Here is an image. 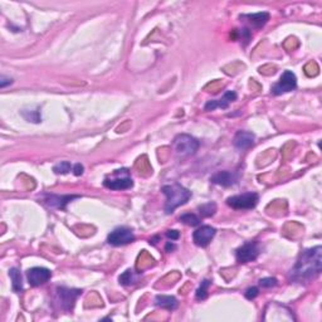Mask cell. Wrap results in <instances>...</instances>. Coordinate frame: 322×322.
Instances as JSON below:
<instances>
[{
	"label": "cell",
	"instance_id": "obj_1",
	"mask_svg": "<svg viewBox=\"0 0 322 322\" xmlns=\"http://www.w3.org/2000/svg\"><path fill=\"white\" fill-rule=\"evenodd\" d=\"M322 269V247L306 249L290 272L292 281H307L316 277Z\"/></svg>",
	"mask_w": 322,
	"mask_h": 322
},
{
	"label": "cell",
	"instance_id": "obj_2",
	"mask_svg": "<svg viewBox=\"0 0 322 322\" xmlns=\"http://www.w3.org/2000/svg\"><path fill=\"white\" fill-rule=\"evenodd\" d=\"M161 192L166 197V203H165V213L166 214H171L177 207L185 204L192 197V192L177 184V182L164 185L161 188Z\"/></svg>",
	"mask_w": 322,
	"mask_h": 322
},
{
	"label": "cell",
	"instance_id": "obj_3",
	"mask_svg": "<svg viewBox=\"0 0 322 322\" xmlns=\"http://www.w3.org/2000/svg\"><path fill=\"white\" fill-rule=\"evenodd\" d=\"M172 149L179 156H190L194 155L199 149V141L193 136L181 133L177 135L172 141Z\"/></svg>",
	"mask_w": 322,
	"mask_h": 322
},
{
	"label": "cell",
	"instance_id": "obj_4",
	"mask_svg": "<svg viewBox=\"0 0 322 322\" xmlns=\"http://www.w3.org/2000/svg\"><path fill=\"white\" fill-rule=\"evenodd\" d=\"M104 185L111 190H126L133 187L128 169H118L113 171L110 177H106Z\"/></svg>",
	"mask_w": 322,
	"mask_h": 322
},
{
	"label": "cell",
	"instance_id": "obj_5",
	"mask_svg": "<svg viewBox=\"0 0 322 322\" xmlns=\"http://www.w3.org/2000/svg\"><path fill=\"white\" fill-rule=\"evenodd\" d=\"M259 197L256 193H244L241 195H234L226 199V204L233 209H253L258 204Z\"/></svg>",
	"mask_w": 322,
	"mask_h": 322
},
{
	"label": "cell",
	"instance_id": "obj_6",
	"mask_svg": "<svg viewBox=\"0 0 322 322\" xmlns=\"http://www.w3.org/2000/svg\"><path fill=\"white\" fill-rule=\"evenodd\" d=\"M81 293L82 290H78V288L58 287L57 288V302L59 303L62 310L71 311L74 307L77 297Z\"/></svg>",
	"mask_w": 322,
	"mask_h": 322
},
{
	"label": "cell",
	"instance_id": "obj_7",
	"mask_svg": "<svg viewBox=\"0 0 322 322\" xmlns=\"http://www.w3.org/2000/svg\"><path fill=\"white\" fill-rule=\"evenodd\" d=\"M297 87V77L292 71H285V73L281 76L280 81L270 88L273 95L280 96V95L287 94V92L293 91Z\"/></svg>",
	"mask_w": 322,
	"mask_h": 322
},
{
	"label": "cell",
	"instance_id": "obj_8",
	"mask_svg": "<svg viewBox=\"0 0 322 322\" xmlns=\"http://www.w3.org/2000/svg\"><path fill=\"white\" fill-rule=\"evenodd\" d=\"M133 241H135V234H133V232L130 228H126V226L116 228L107 237L108 243L116 247L126 246V244L132 243Z\"/></svg>",
	"mask_w": 322,
	"mask_h": 322
},
{
	"label": "cell",
	"instance_id": "obj_9",
	"mask_svg": "<svg viewBox=\"0 0 322 322\" xmlns=\"http://www.w3.org/2000/svg\"><path fill=\"white\" fill-rule=\"evenodd\" d=\"M259 247L256 242H248L239 247L236 252V258L239 263H249L258 258Z\"/></svg>",
	"mask_w": 322,
	"mask_h": 322
},
{
	"label": "cell",
	"instance_id": "obj_10",
	"mask_svg": "<svg viewBox=\"0 0 322 322\" xmlns=\"http://www.w3.org/2000/svg\"><path fill=\"white\" fill-rule=\"evenodd\" d=\"M52 277V272L44 267H34L27 270V278L28 282L33 287H38L40 285H44L45 282L51 280Z\"/></svg>",
	"mask_w": 322,
	"mask_h": 322
},
{
	"label": "cell",
	"instance_id": "obj_11",
	"mask_svg": "<svg viewBox=\"0 0 322 322\" xmlns=\"http://www.w3.org/2000/svg\"><path fill=\"white\" fill-rule=\"evenodd\" d=\"M215 233V228H213V226L210 225H203L194 232V234H193V241H194V243L197 244V246L207 247L209 246L212 239L214 238Z\"/></svg>",
	"mask_w": 322,
	"mask_h": 322
},
{
	"label": "cell",
	"instance_id": "obj_12",
	"mask_svg": "<svg viewBox=\"0 0 322 322\" xmlns=\"http://www.w3.org/2000/svg\"><path fill=\"white\" fill-rule=\"evenodd\" d=\"M238 99V95L234 91H226L224 94V96L219 100H212V101H208L205 105V110L207 111H214L215 108H228L229 105L232 102H234Z\"/></svg>",
	"mask_w": 322,
	"mask_h": 322
},
{
	"label": "cell",
	"instance_id": "obj_13",
	"mask_svg": "<svg viewBox=\"0 0 322 322\" xmlns=\"http://www.w3.org/2000/svg\"><path fill=\"white\" fill-rule=\"evenodd\" d=\"M254 140H256V136L253 132H249V131H238L234 136V146L239 150H247L251 146H253Z\"/></svg>",
	"mask_w": 322,
	"mask_h": 322
},
{
	"label": "cell",
	"instance_id": "obj_14",
	"mask_svg": "<svg viewBox=\"0 0 322 322\" xmlns=\"http://www.w3.org/2000/svg\"><path fill=\"white\" fill-rule=\"evenodd\" d=\"M210 181L221 187H231L238 181V175L231 171H219L210 177Z\"/></svg>",
	"mask_w": 322,
	"mask_h": 322
},
{
	"label": "cell",
	"instance_id": "obj_15",
	"mask_svg": "<svg viewBox=\"0 0 322 322\" xmlns=\"http://www.w3.org/2000/svg\"><path fill=\"white\" fill-rule=\"evenodd\" d=\"M79 198L78 195H47L45 197V204L51 208H57V209H64L66 205L73 199Z\"/></svg>",
	"mask_w": 322,
	"mask_h": 322
},
{
	"label": "cell",
	"instance_id": "obj_16",
	"mask_svg": "<svg viewBox=\"0 0 322 322\" xmlns=\"http://www.w3.org/2000/svg\"><path fill=\"white\" fill-rule=\"evenodd\" d=\"M241 19H247V22L252 25L256 29H261L264 25L267 24V22L269 20V14L267 12H259L254 13V14H246L241 15Z\"/></svg>",
	"mask_w": 322,
	"mask_h": 322
},
{
	"label": "cell",
	"instance_id": "obj_17",
	"mask_svg": "<svg viewBox=\"0 0 322 322\" xmlns=\"http://www.w3.org/2000/svg\"><path fill=\"white\" fill-rule=\"evenodd\" d=\"M155 305L161 308H165V310L174 311L177 307V300L174 296L159 295L155 297Z\"/></svg>",
	"mask_w": 322,
	"mask_h": 322
},
{
	"label": "cell",
	"instance_id": "obj_18",
	"mask_svg": "<svg viewBox=\"0 0 322 322\" xmlns=\"http://www.w3.org/2000/svg\"><path fill=\"white\" fill-rule=\"evenodd\" d=\"M20 113H22V116L28 121V122H33V123L42 122V115H40L39 107L24 108V110L20 111Z\"/></svg>",
	"mask_w": 322,
	"mask_h": 322
},
{
	"label": "cell",
	"instance_id": "obj_19",
	"mask_svg": "<svg viewBox=\"0 0 322 322\" xmlns=\"http://www.w3.org/2000/svg\"><path fill=\"white\" fill-rule=\"evenodd\" d=\"M9 275H10V280H12L13 290H14L15 292H20V291L23 290L22 273L19 272V269L18 268H10Z\"/></svg>",
	"mask_w": 322,
	"mask_h": 322
},
{
	"label": "cell",
	"instance_id": "obj_20",
	"mask_svg": "<svg viewBox=\"0 0 322 322\" xmlns=\"http://www.w3.org/2000/svg\"><path fill=\"white\" fill-rule=\"evenodd\" d=\"M232 37L237 40H241V42H243L244 45H247L249 40L252 39V33L248 28H242V29H234Z\"/></svg>",
	"mask_w": 322,
	"mask_h": 322
},
{
	"label": "cell",
	"instance_id": "obj_21",
	"mask_svg": "<svg viewBox=\"0 0 322 322\" xmlns=\"http://www.w3.org/2000/svg\"><path fill=\"white\" fill-rule=\"evenodd\" d=\"M118 281H120L121 285L131 286V285H133V283H136L137 277H136V274L133 273L132 269H127V270H125V272H123L122 274L120 275V277H118Z\"/></svg>",
	"mask_w": 322,
	"mask_h": 322
},
{
	"label": "cell",
	"instance_id": "obj_22",
	"mask_svg": "<svg viewBox=\"0 0 322 322\" xmlns=\"http://www.w3.org/2000/svg\"><path fill=\"white\" fill-rule=\"evenodd\" d=\"M180 221H182V223L187 224V225L197 226L200 224V218L195 214H193V213H185V214L180 216Z\"/></svg>",
	"mask_w": 322,
	"mask_h": 322
},
{
	"label": "cell",
	"instance_id": "obj_23",
	"mask_svg": "<svg viewBox=\"0 0 322 322\" xmlns=\"http://www.w3.org/2000/svg\"><path fill=\"white\" fill-rule=\"evenodd\" d=\"M199 212L202 216L208 218V216H212L215 214L216 212V204L215 203H207V204H203L202 207H199Z\"/></svg>",
	"mask_w": 322,
	"mask_h": 322
},
{
	"label": "cell",
	"instance_id": "obj_24",
	"mask_svg": "<svg viewBox=\"0 0 322 322\" xmlns=\"http://www.w3.org/2000/svg\"><path fill=\"white\" fill-rule=\"evenodd\" d=\"M210 286V281L209 280H204L200 285V287L197 290V300L203 301L208 297V288Z\"/></svg>",
	"mask_w": 322,
	"mask_h": 322
},
{
	"label": "cell",
	"instance_id": "obj_25",
	"mask_svg": "<svg viewBox=\"0 0 322 322\" xmlns=\"http://www.w3.org/2000/svg\"><path fill=\"white\" fill-rule=\"evenodd\" d=\"M72 169V165L69 161H61L58 162V164L56 165V166L53 167V171L56 172V174H68L69 171H71Z\"/></svg>",
	"mask_w": 322,
	"mask_h": 322
},
{
	"label": "cell",
	"instance_id": "obj_26",
	"mask_svg": "<svg viewBox=\"0 0 322 322\" xmlns=\"http://www.w3.org/2000/svg\"><path fill=\"white\" fill-rule=\"evenodd\" d=\"M259 286H262L263 288H270L277 286V280L274 277H266L259 280Z\"/></svg>",
	"mask_w": 322,
	"mask_h": 322
},
{
	"label": "cell",
	"instance_id": "obj_27",
	"mask_svg": "<svg viewBox=\"0 0 322 322\" xmlns=\"http://www.w3.org/2000/svg\"><path fill=\"white\" fill-rule=\"evenodd\" d=\"M258 293H259L258 288H257V287H249L248 290L246 291V293H244V295H246L247 300H254V298H256L257 296H258Z\"/></svg>",
	"mask_w": 322,
	"mask_h": 322
},
{
	"label": "cell",
	"instance_id": "obj_28",
	"mask_svg": "<svg viewBox=\"0 0 322 322\" xmlns=\"http://www.w3.org/2000/svg\"><path fill=\"white\" fill-rule=\"evenodd\" d=\"M13 83V78H9V77H5V76H2V78H0V87L2 88H5L7 86H9V84Z\"/></svg>",
	"mask_w": 322,
	"mask_h": 322
},
{
	"label": "cell",
	"instance_id": "obj_29",
	"mask_svg": "<svg viewBox=\"0 0 322 322\" xmlns=\"http://www.w3.org/2000/svg\"><path fill=\"white\" fill-rule=\"evenodd\" d=\"M166 237L169 239H171V241H177L180 238V233L177 231H167Z\"/></svg>",
	"mask_w": 322,
	"mask_h": 322
},
{
	"label": "cell",
	"instance_id": "obj_30",
	"mask_svg": "<svg viewBox=\"0 0 322 322\" xmlns=\"http://www.w3.org/2000/svg\"><path fill=\"white\" fill-rule=\"evenodd\" d=\"M83 170H84L83 165H82V164H76L73 166V174L76 175V176H79V175L83 174Z\"/></svg>",
	"mask_w": 322,
	"mask_h": 322
},
{
	"label": "cell",
	"instance_id": "obj_31",
	"mask_svg": "<svg viewBox=\"0 0 322 322\" xmlns=\"http://www.w3.org/2000/svg\"><path fill=\"white\" fill-rule=\"evenodd\" d=\"M175 248H176V247H175V244H174V243H171V242H167L166 246H165V249H166V252H171V251H174Z\"/></svg>",
	"mask_w": 322,
	"mask_h": 322
}]
</instances>
